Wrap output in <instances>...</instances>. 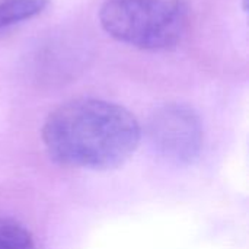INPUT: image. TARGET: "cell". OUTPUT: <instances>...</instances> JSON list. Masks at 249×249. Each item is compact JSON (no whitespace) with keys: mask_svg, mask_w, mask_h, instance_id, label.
I'll list each match as a JSON object with an SVG mask.
<instances>
[{"mask_svg":"<svg viewBox=\"0 0 249 249\" xmlns=\"http://www.w3.org/2000/svg\"><path fill=\"white\" fill-rule=\"evenodd\" d=\"M142 137L136 117L114 102L79 98L55 108L42 127L50 158L83 169H114L137 149Z\"/></svg>","mask_w":249,"mask_h":249,"instance_id":"1","label":"cell"},{"mask_svg":"<svg viewBox=\"0 0 249 249\" xmlns=\"http://www.w3.org/2000/svg\"><path fill=\"white\" fill-rule=\"evenodd\" d=\"M99 20L108 35L124 44L166 50L185 35L188 6L185 0H105Z\"/></svg>","mask_w":249,"mask_h":249,"instance_id":"2","label":"cell"},{"mask_svg":"<svg viewBox=\"0 0 249 249\" xmlns=\"http://www.w3.org/2000/svg\"><path fill=\"white\" fill-rule=\"evenodd\" d=\"M147 134L162 156L179 163L197 158L203 144L200 118L184 104H166L156 109L149 120Z\"/></svg>","mask_w":249,"mask_h":249,"instance_id":"3","label":"cell"},{"mask_svg":"<svg viewBox=\"0 0 249 249\" xmlns=\"http://www.w3.org/2000/svg\"><path fill=\"white\" fill-rule=\"evenodd\" d=\"M48 0H3L0 3V29L39 15Z\"/></svg>","mask_w":249,"mask_h":249,"instance_id":"4","label":"cell"},{"mask_svg":"<svg viewBox=\"0 0 249 249\" xmlns=\"http://www.w3.org/2000/svg\"><path fill=\"white\" fill-rule=\"evenodd\" d=\"M0 249H35V242L22 223L0 217Z\"/></svg>","mask_w":249,"mask_h":249,"instance_id":"5","label":"cell"}]
</instances>
